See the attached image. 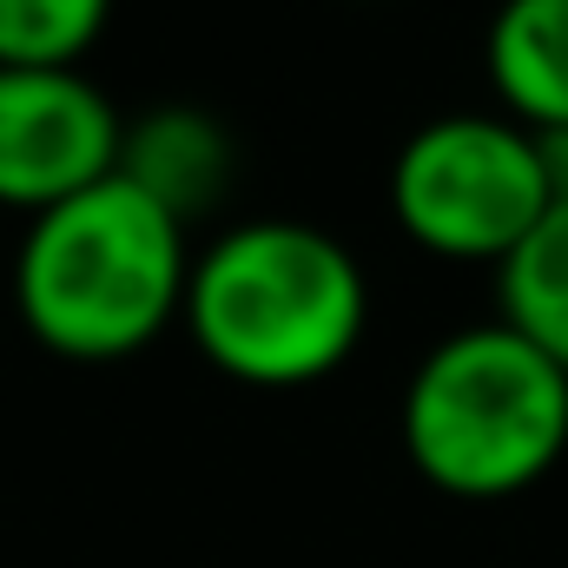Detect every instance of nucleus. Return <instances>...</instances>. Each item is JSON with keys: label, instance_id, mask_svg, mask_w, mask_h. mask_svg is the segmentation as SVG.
I'll return each mask as SVG.
<instances>
[{"label": "nucleus", "instance_id": "obj_1", "mask_svg": "<svg viewBox=\"0 0 568 568\" xmlns=\"http://www.w3.org/2000/svg\"><path fill=\"white\" fill-rule=\"evenodd\" d=\"M179 324L219 377L304 390L364 344L371 278L357 252L311 219H245L192 252Z\"/></svg>", "mask_w": 568, "mask_h": 568}, {"label": "nucleus", "instance_id": "obj_2", "mask_svg": "<svg viewBox=\"0 0 568 568\" xmlns=\"http://www.w3.org/2000/svg\"><path fill=\"white\" fill-rule=\"evenodd\" d=\"M185 272V225L113 172L27 219L13 252V311L40 351L67 364H120L179 324Z\"/></svg>", "mask_w": 568, "mask_h": 568}, {"label": "nucleus", "instance_id": "obj_3", "mask_svg": "<svg viewBox=\"0 0 568 568\" xmlns=\"http://www.w3.org/2000/svg\"><path fill=\"white\" fill-rule=\"evenodd\" d=\"M397 436L410 469L456 503H509L568 449V371L503 317L443 331L417 357Z\"/></svg>", "mask_w": 568, "mask_h": 568}, {"label": "nucleus", "instance_id": "obj_4", "mask_svg": "<svg viewBox=\"0 0 568 568\" xmlns=\"http://www.w3.org/2000/svg\"><path fill=\"white\" fill-rule=\"evenodd\" d=\"M536 133L503 113L424 120L390 159L397 232L449 265H503L549 212Z\"/></svg>", "mask_w": 568, "mask_h": 568}, {"label": "nucleus", "instance_id": "obj_5", "mask_svg": "<svg viewBox=\"0 0 568 568\" xmlns=\"http://www.w3.org/2000/svg\"><path fill=\"white\" fill-rule=\"evenodd\" d=\"M120 106L80 67H0V205L53 212L120 172Z\"/></svg>", "mask_w": 568, "mask_h": 568}, {"label": "nucleus", "instance_id": "obj_6", "mask_svg": "<svg viewBox=\"0 0 568 568\" xmlns=\"http://www.w3.org/2000/svg\"><path fill=\"white\" fill-rule=\"evenodd\" d=\"M232 165H239V145L225 133V120L185 100L152 106L140 120H126L120 133V179H133L179 225H192L199 212H212L232 192Z\"/></svg>", "mask_w": 568, "mask_h": 568}, {"label": "nucleus", "instance_id": "obj_7", "mask_svg": "<svg viewBox=\"0 0 568 568\" xmlns=\"http://www.w3.org/2000/svg\"><path fill=\"white\" fill-rule=\"evenodd\" d=\"M483 67L503 120L529 133L568 126V0H503L483 33Z\"/></svg>", "mask_w": 568, "mask_h": 568}, {"label": "nucleus", "instance_id": "obj_8", "mask_svg": "<svg viewBox=\"0 0 568 568\" xmlns=\"http://www.w3.org/2000/svg\"><path fill=\"white\" fill-rule=\"evenodd\" d=\"M496 304L509 331L568 371V205H549L542 225L496 265Z\"/></svg>", "mask_w": 568, "mask_h": 568}, {"label": "nucleus", "instance_id": "obj_9", "mask_svg": "<svg viewBox=\"0 0 568 568\" xmlns=\"http://www.w3.org/2000/svg\"><path fill=\"white\" fill-rule=\"evenodd\" d=\"M113 0H0V67H80Z\"/></svg>", "mask_w": 568, "mask_h": 568}, {"label": "nucleus", "instance_id": "obj_10", "mask_svg": "<svg viewBox=\"0 0 568 568\" xmlns=\"http://www.w3.org/2000/svg\"><path fill=\"white\" fill-rule=\"evenodd\" d=\"M536 159H542L549 199H556V205H568V126H562V133H536Z\"/></svg>", "mask_w": 568, "mask_h": 568}]
</instances>
